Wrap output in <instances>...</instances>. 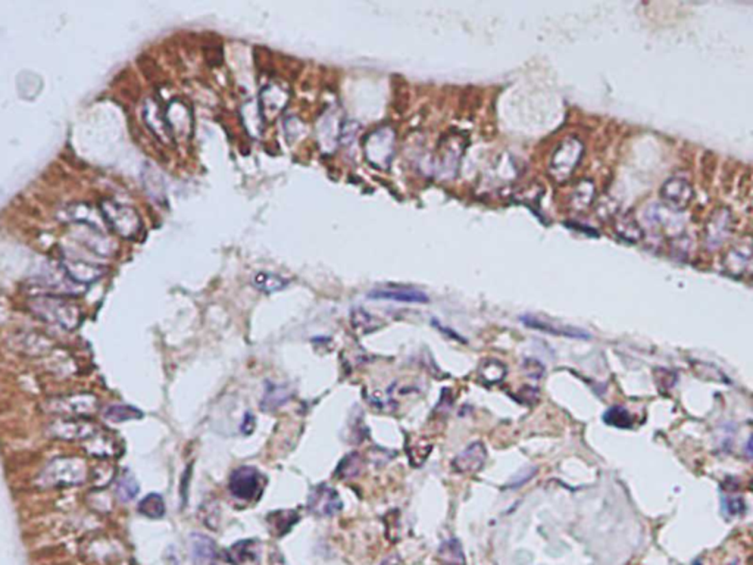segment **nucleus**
Returning <instances> with one entry per match:
<instances>
[{
    "label": "nucleus",
    "mask_w": 753,
    "mask_h": 565,
    "mask_svg": "<svg viewBox=\"0 0 753 565\" xmlns=\"http://www.w3.org/2000/svg\"><path fill=\"white\" fill-rule=\"evenodd\" d=\"M289 400V387L281 385H271L263 395L261 408L265 411H274L284 405Z\"/></svg>",
    "instance_id": "c85d7f7f"
},
{
    "label": "nucleus",
    "mask_w": 753,
    "mask_h": 565,
    "mask_svg": "<svg viewBox=\"0 0 753 565\" xmlns=\"http://www.w3.org/2000/svg\"><path fill=\"white\" fill-rule=\"evenodd\" d=\"M58 218L65 223H75L97 231L108 230L100 209L97 211L88 204H69L59 211Z\"/></svg>",
    "instance_id": "ddd939ff"
},
{
    "label": "nucleus",
    "mask_w": 753,
    "mask_h": 565,
    "mask_svg": "<svg viewBox=\"0 0 753 565\" xmlns=\"http://www.w3.org/2000/svg\"><path fill=\"white\" fill-rule=\"evenodd\" d=\"M343 507L339 493L327 484H318L311 490L308 509L315 517H333Z\"/></svg>",
    "instance_id": "9b49d317"
},
{
    "label": "nucleus",
    "mask_w": 753,
    "mask_h": 565,
    "mask_svg": "<svg viewBox=\"0 0 753 565\" xmlns=\"http://www.w3.org/2000/svg\"><path fill=\"white\" fill-rule=\"evenodd\" d=\"M368 298L408 302V304H427V302H429V298H427L424 291H420L412 287H403V286H390L380 290H372L370 291Z\"/></svg>",
    "instance_id": "a211bd4d"
},
{
    "label": "nucleus",
    "mask_w": 753,
    "mask_h": 565,
    "mask_svg": "<svg viewBox=\"0 0 753 565\" xmlns=\"http://www.w3.org/2000/svg\"><path fill=\"white\" fill-rule=\"evenodd\" d=\"M605 422H608L609 426H615V427H621V429H627L632 426L633 422V418L632 416H630L628 411L624 409L623 407H612L610 409L606 411L605 417H603Z\"/></svg>",
    "instance_id": "473e14b6"
},
{
    "label": "nucleus",
    "mask_w": 753,
    "mask_h": 565,
    "mask_svg": "<svg viewBox=\"0 0 753 565\" xmlns=\"http://www.w3.org/2000/svg\"><path fill=\"white\" fill-rule=\"evenodd\" d=\"M664 204L674 211H684L695 197V189L684 177H671L659 189Z\"/></svg>",
    "instance_id": "9d476101"
},
{
    "label": "nucleus",
    "mask_w": 753,
    "mask_h": 565,
    "mask_svg": "<svg viewBox=\"0 0 753 565\" xmlns=\"http://www.w3.org/2000/svg\"><path fill=\"white\" fill-rule=\"evenodd\" d=\"M732 230H734V218L731 211L727 206L717 208L705 224V246L710 250L721 248L732 235Z\"/></svg>",
    "instance_id": "6e6552de"
},
{
    "label": "nucleus",
    "mask_w": 753,
    "mask_h": 565,
    "mask_svg": "<svg viewBox=\"0 0 753 565\" xmlns=\"http://www.w3.org/2000/svg\"><path fill=\"white\" fill-rule=\"evenodd\" d=\"M88 479L87 464L80 458H55L40 474V484L45 488H71L83 484Z\"/></svg>",
    "instance_id": "f03ea898"
},
{
    "label": "nucleus",
    "mask_w": 753,
    "mask_h": 565,
    "mask_svg": "<svg viewBox=\"0 0 753 565\" xmlns=\"http://www.w3.org/2000/svg\"><path fill=\"white\" fill-rule=\"evenodd\" d=\"M361 457L358 453H350L349 457H346L337 468V477L340 479H350L358 476L361 471Z\"/></svg>",
    "instance_id": "72a5a7b5"
},
{
    "label": "nucleus",
    "mask_w": 753,
    "mask_h": 565,
    "mask_svg": "<svg viewBox=\"0 0 753 565\" xmlns=\"http://www.w3.org/2000/svg\"><path fill=\"white\" fill-rule=\"evenodd\" d=\"M191 561L196 565H206L212 562L217 555V544L205 534L195 533L190 536Z\"/></svg>",
    "instance_id": "6ab92c4d"
},
{
    "label": "nucleus",
    "mask_w": 753,
    "mask_h": 565,
    "mask_svg": "<svg viewBox=\"0 0 753 565\" xmlns=\"http://www.w3.org/2000/svg\"><path fill=\"white\" fill-rule=\"evenodd\" d=\"M84 443V449L88 455L99 458V459H110L119 455V445L118 442L112 437L105 430L96 431L93 436L87 439Z\"/></svg>",
    "instance_id": "dca6fc26"
},
{
    "label": "nucleus",
    "mask_w": 753,
    "mask_h": 565,
    "mask_svg": "<svg viewBox=\"0 0 753 565\" xmlns=\"http://www.w3.org/2000/svg\"><path fill=\"white\" fill-rule=\"evenodd\" d=\"M117 493L121 501L128 502L136 498V494L139 493V484L130 474H126L117 483Z\"/></svg>",
    "instance_id": "f704fd0d"
},
{
    "label": "nucleus",
    "mask_w": 753,
    "mask_h": 565,
    "mask_svg": "<svg viewBox=\"0 0 753 565\" xmlns=\"http://www.w3.org/2000/svg\"><path fill=\"white\" fill-rule=\"evenodd\" d=\"M211 564H212V565H237L236 561H234V560L231 558L230 552H219V553L217 552L215 558L212 560Z\"/></svg>",
    "instance_id": "e433bc0d"
},
{
    "label": "nucleus",
    "mask_w": 753,
    "mask_h": 565,
    "mask_svg": "<svg viewBox=\"0 0 753 565\" xmlns=\"http://www.w3.org/2000/svg\"><path fill=\"white\" fill-rule=\"evenodd\" d=\"M29 309L43 321L60 326L65 330H74L80 326L81 318H83L78 305L65 296H33L29 299Z\"/></svg>",
    "instance_id": "f257e3e1"
},
{
    "label": "nucleus",
    "mask_w": 753,
    "mask_h": 565,
    "mask_svg": "<svg viewBox=\"0 0 753 565\" xmlns=\"http://www.w3.org/2000/svg\"><path fill=\"white\" fill-rule=\"evenodd\" d=\"M99 430L97 424L87 418H59L49 427V433L56 439L81 442H86Z\"/></svg>",
    "instance_id": "1a4fd4ad"
},
{
    "label": "nucleus",
    "mask_w": 753,
    "mask_h": 565,
    "mask_svg": "<svg viewBox=\"0 0 753 565\" xmlns=\"http://www.w3.org/2000/svg\"><path fill=\"white\" fill-rule=\"evenodd\" d=\"M722 264H724V269L732 277H743L748 274L752 264L750 240L748 239L745 243H740L728 250Z\"/></svg>",
    "instance_id": "4468645a"
},
{
    "label": "nucleus",
    "mask_w": 753,
    "mask_h": 565,
    "mask_svg": "<svg viewBox=\"0 0 753 565\" xmlns=\"http://www.w3.org/2000/svg\"><path fill=\"white\" fill-rule=\"evenodd\" d=\"M350 322L358 335H368V333L381 327V322L372 317L370 312H366L363 308H355L352 311Z\"/></svg>",
    "instance_id": "a878e982"
},
{
    "label": "nucleus",
    "mask_w": 753,
    "mask_h": 565,
    "mask_svg": "<svg viewBox=\"0 0 753 565\" xmlns=\"http://www.w3.org/2000/svg\"><path fill=\"white\" fill-rule=\"evenodd\" d=\"M396 134L390 127H380L366 136L363 154L368 163L380 169H387L394 155Z\"/></svg>",
    "instance_id": "39448f33"
},
{
    "label": "nucleus",
    "mask_w": 753,
    "mask_h": 565,
    "mask_svg": "<svg viewBox=\"0 0 753 565\" xmlns=\"http://www.w3.org/2000/svg\"><path fill=\"white\" fill-rule=\"evenodd\" d=\"M145 121L149 128L164 141L172 139V131L167 121V117L160 112L159 106L154 100H147L145 105Z\"/></svg>",
    "instance_id": "aec40b11"
},
{
    "label": "nucleus",
    "mask_w": 753,
    "mask_h": 565,
    "mask_svg": "<svg viewBox=\"0 0 753 565\" xmlns=\"http://www.w3.org/2000/svg\"><path fill=\"white\" fill-rule=\"evenodd\" d=\"M45 409L62 418H87L99 409V399L91 393H74L47 399Z\"/></svg>",
    "instance_id": "20e7f679"
},
{
    "label": "nucleus",
    "mask_w": 753,
    "mask_h": 565,
    "mask_svg": "<svg viewBox=\"0 0 753 565\" xmlns=\"http://www.w3.org/2000/svg\"><path fill=\"white\" fill-rule=\"evenodd\" d=\"M614 228L615 233L623 240L628 241V243H638L645 236L643 228L640 227L638 221L632 214H628V212H623V214L615 217Z\"/></svg>",
    "instance_id": "412c9836"
},
{
    "label": "nucleus",
    "mask_w": 753,
    "mask_h": 565,
    "mask_svg": "<svg viewBox=\"0 0 753 565\" xmlns=\"http://www.w3.org/2000/svg\"><path fill=\"white\" fill-rule=\"evenodd\" d=\"M252 285L259 291H262V293H276V291H280L289 286V280L278 274H274V272L261 271L253 277Z\"/></svg>",
    "instance_id": "b1692460"
},
{
    "label": "nucleus",
    "mask_w": 753,
    "mask_h": 565,
    "mask_svg": "<svg viewBox=\"0 0 753 565\" xmlns=\"http://www.w3.org/2000/svg\"><path fill=\"white\" fill-rule=\"evenodd\" d=\"M253 430H255V417L252 416V413H246L244 416V420H243V424H241V433L246 436H250Z\"/></svg>",
    "instance_id": "c9c22d12"
},
{
    "label": "nucleus",
    "mask_w": 753,
    "mask_h": 565,
    "mask_svg": "<svg viewBox=\"0 0 753 565\" xmlns=\"http://www.w3.org/2000/svg\"><path fill=\"white\" fill-rule=\"evenodd\" d=\"M442 565H464V555L461 544L456 540L444 542L439 552Z\"/></svg>",
    "instance_id": "2f4dec72"
},
{
    "label": "nucleus",
    "mask_w": 753,
    "mask_h": 565,
    "mask_svg": "<svg viewBox=\"0 0 753 565\" xmlns=\"http://www.w3.org/2000/svg\"><path fill=\"white\" fill-rule=\"evenodd\" d=\"M486 457H487V452L483 443L475 442L453 459L452 466L456 470V472L474 474V472H478V470L484 466Z\"/></svg>",
    "instance_id": "f3484780"
},
{
    "label": "nucleus",
    "mask_w": 753,
    "mask_h": 565,
    "mask_svg": "<svg viewBox=\"0 0 753 565\" xmlns=\"http://www.w3.org/2000/svg\"><path fill=\"white\" fill-rule=\"evenodd\" d=\"M231 558L236 561V564L241 565H253L258 562V549L255 540H243L234 544L230 551Z\"/></svg>",
    "instance_id": "393cba45"
},
{
    "label": "nucleus",
    "mask_w": 753,
    "mask_h": 565,
    "mask_svg": "<svg viewBox=\"0 0 753 565\" xmlns=\"http://www.w3.org/2000/svg\"><path fill=\"white\" fill-rule=\"evenodd\" d=\"M268 527L274 536L281 538L289 533L291 527L299 521V516L293 509H280L274 511L268 516Z\"/></svg>",
    "instance_id": "4be33fe9"
},
{
    "label": "nucleus",
    "mask_w": 753,
    "mask_h": 565,
    "mask_svg": "<svg viewBox=\"0 0 753 565\" xmlns=\"http://www.w3.org/2000/svg\"><path fill=\"white\" fill-rule=\"evenodd\" d=\"M593 197H595V186H593L592 181L584 180V181H582V183L578 184V187L575 189L574 195H573V197H571L573 206H574L577 211H584V209H587L590 205H592Z\"/></svg>",
    "instance_id": "7c9ffc66"
},
{
    "label": "nucleus",
    "mask_w": 753,
    "mask_h": 565,
    "mask_svg": "<svg viewBox=\"0 0 753 565\" xmlns=\"http://www.w3.org/2000/svg\"><path fill=\"white\" fill-rule=\"evenodd\" d=\"M521 321L524 322L527 327L536 328L538 331L551 333V335H559V336H566V337H574V339H588L590 337L587 333H584L583 330L556 327V326H552L551 322H545L540 318H536V317H521Z\"/></svg>",
    "instance_id": "5701e85b"
},
{
    "label": "nucleus",
    "mask_w": 753,
    "mask_h": 565,
    "mask_svg": "<svg viewBox=\"0 0 753 565\" xmlns=\"http://www.w3.org/2000/svg\"><path fill=\"white\" fill-rule=\"evenodd\" d=\"M60 268L64 269L65 274L73 280L78 286H88L93 285L95 281L104 277L105 267H100L95 262H90L87 259L74 258V256H65L60 262Z\"/></svg>",
    "instance_id": "f8f14e48"
},
{
    "label": "nucleus",
    "mask_w": 753,
    "mask_h": 565,
    "mask_svg": "<svg viewBox=\"0 0 753 565\" xmlns=\"http://www.w3.org/2000/svg\"><path fill=\"white\" fill-rule=\"evenodd\" d=\"M381 565H402V561H401V558L398 557V555H392V557L385 558L381 562Z\"/></svg>",
    "instance_id": "4c0bfd02"
},
{
    "label": "nucleus",
    "mask_w": 753,
    "mask_h": 565,
    "mask_svg": "<svg viewBox=\"0 0 753 565\" xmlns=\"http://www.w3.org/2000/svg\"><path fill=\"white\" fill-rule=\"evenodd\" d=\"M265 488V477L253 467L243 466L234 470L230 476L228 489L236 499L252 502L261 498Z\"/></svg>",
    "instance_id": "423d86ee"
},
{
    "label": "nucleus",
    "mask_w": 753,
    "mask_h": 565,
    "mask_svg": "<svg viewBox=\"0 0 753 565\" xmlns=\"http://www.w3.org/2000/svg\"><path fill=\"white\" fill-rule=\"evenodd\" d=\"M100 212L106 227L118 236L133 239L140 233L141 219L133 208L112 200H105L100 204Z\"/></svg>",
    "instance_id": "7ed1b4c3"
},
{
    "label": "nucleus",
    "mask_w": 753,
    "mask_h": 565,
    "mask_svg": "<svg viewBox=\"0 0 753 565\" xmlns=\"http://www.w3.org/2000/svg\"><path fill=\"white\" fill-rule=\"evenodd\" d=\"M139 512L152 520H158L165 516L164 498L158 493H150L139 503Z\"/></svg>",
    "instance_id": "cd10ccee"
},
{
    "label": "nucleus",
    "mask_w": 753,
    "mask_h": 565,
    "mask_svg": "<svg viewBox=\"0 0 753 565\" xmlns=\"http://www.w3.org/2000/svg\"><path fill=\"white\" fill-rule=\"evenodd\" d=\"M289 102V92L280 86H268L262 90L258 105L262 119H274Z\"/></svg>",
    "instance_id": "2eb2a0df"
},
{
    "label": "nucleus",
    "mask_w": 753,
    "mask_h": 565,
    "mask_svg": "<svg viewBox=\"0 0 753 565\" xmlns=\"http://www.w3.org/2000/svg\"><path fill=\"white\" fill-rule=\"evenodd\" d=\"M583 143L575 137L564 140L556 147L551 160V174L558 181H565L573 176L579 160L583 158Z\"/></svg>",
    "instance_id": "0eeeda50"
},
{
    "label": "nucleus",
    "mask_w": 753,
    "mask_h": 565,
    "mask_svg": "<svg viewBox=\"0 0 753 565\" xmlns=\"http://www.w3.org/2000/svg\"><path fill=\"white\" fill-rule=\"evenodd\" d=\"M104 417L112 422H126L131 420H139L143 417V413L130 405H110L105 409Z\"/></svg>",
    "instance_id": "c756f323"
},
{
    "label": "nucleus",
    "mask_w": 753,
    "mask_h": 565,
    "mask_svg": "<svg viewBox=\"0 0 753 565\" xmlns=\"http://www.w3.org/2000/svg\"><path fill=\"white\" fill-rule=\"evenodd\" d=\"M18 343L19 345H23L21 350L25 353V355H33V357L46 355V352L52 349V341L40 335H23L21 339L18 340Z\"/></svg>",
    "instance_id": "bb28decb"
}]
</instances>
